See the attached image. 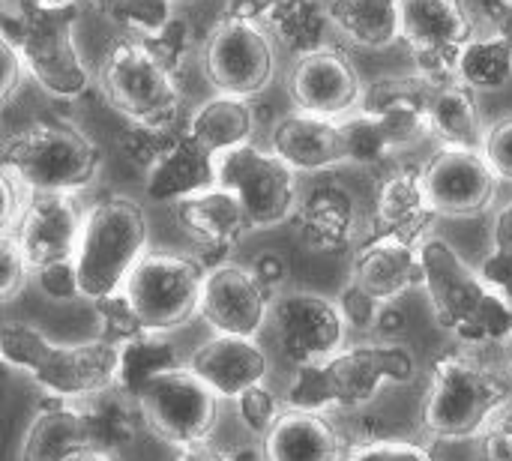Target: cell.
Masks as SVG:
<instances>
[{"label": "cell", "instance_id": "d4e9b609", "mask_svg": "<svg viewBox=\"0 0 512 461\" xmlns=\"http://www.w3.org/2000/svg\"><path fill=\"white\" fill-rule=\"evenodd\" d=\"M267 461H345L339 429L318 411H282L264 435Z\"/></svg>", "mask_w": 512, "mask_h": 461}, {"label": "cell", "instance_id": "4fadbf2b", "mask_svg": "<svg viewBox=\"0 0 512 461\" xmlns=\"http://www.w3.org/2000/svg\"><path fill=\"white\" fill-rule=\"evenodd\" d=\"M474 33L465 0H402L399 42L411 51L417 72L435 84L456 81L459 54Z\"/></svg>", "mask_w": 512, "mask_h": 461}, {"label": "cell", "instance_id": "4316f807", "mask_svg": "<svg viewBox=\"0 0 512 461\" xmlns=\"http://www.w3.org/2000/svg\"><path fill=\"white\" fill-rule=\"evenodd\" d=\"M300 234L312 249L321 252H339L351 243L357 231V207L354 198L336 186V183H321L315 186L300 204Z\"/></svg>", "mask_w": 512, "mask_h": 461}, {"label": "cell", "instance_id": "484cf974", "mask_svg": "<svg viewBox=\"0 0 512 461\" xmlns=\"http://www.w3.org/2000/svg\"><path fill=\"white\" fill-rule=\"evenodd\" d=\"M213 174H216V156L183 132L174 135L165 153L147 168V195L153 201L174 204L186 195L210 189Z\"/></svg>", "mask_w": 512, "mask_h": 461}, {"label": "cell", "instance_id": "6da1fadb", "mask_svg": "<svg viewBox=\"0 0 512 461\" xmlns=\"http://www.w3.org/2000/svg\"><path fill=\"white\" fill-rule=\"evenodd\" d=\"M510 408L512 369L471 348L435 363L423 426L438 441H468L489 432Z\"/></svg>", "mask_w": 512, "mask_h": 461}, {"label": "cell", "instance_id": "ee69618b", "mask_svg": "<svg viewBox=\"0 0 512 461\" xmlns=\"http://www.w3.org/2000/svg\"><path fill=\"white\" fill-rule=\"evenodd\" d=\"M36 282H39L42 294H48L57 303H66V300L81 297V291H78V273H75V261L72 258L54 261V264H45V267H36Z\"/></svg>", "mask_w": 512, "mask_h": 461}, {"label": "cell", "instance_id": "52a82bcc", "mask_svg": "<svg viewBox=\"0 0 512 461\" xmlns=\"http://www.w3.org/2000/svg\"><path fill=\"white\" fill-rule=\"evenodd\" d=\"M72 27V6L45 9L27 0L6 33L36 84L57 99H75L90 87V72L78 54Z\"/></svg>", "mask_w": 512, "mask_h": 461}, {"label": "cell", "instance_id": "8d00e7d4", "mask_svg": "<svg viewBox=\"0 0 512 461\" xmlns=\"http://www.w3.org/2000/svg\"><path fill=\"white\" fill-rule=\"evenodd\" d=\"M342 132V147H345V162L354 165H378L381 159H387L393 153L387 132L381 126V120L369 111L351 114L339 123Z\"/></svg>", "mask_w": 512, "mask_h": 461}, {"label": "cell", "instance_id": "f546056e", "mask_svg": "<svg viewBox=\"0 0 512 461\" xmlns=\"http://www.w3.org/2000/svg\"><path fill=\"white\" fill-rule=\"evenodd\" d=\"M90 447L81 408L51 405L42 408L21 444V461H66Z\"/></svg>", "mask_w": 512, "mask_h": 461}, {"label": "cell", "instance_id": "83f0119b", "mask_svg": "<svg viewBox=\"0 0 512 461\" xmlns=\"http://www.w3.org/2000/svg\"><path fill=\"white\" fill-rule=\"evenodd\" d=\"M426 117H429V135H435L441 141V147L480 150L486 126H483L477 96L468 84H462V81L435 84V90L429 96Z\"/></svg>", "mask_w": 512, "mask_h": 461}, {"label": "cell", "instance_id": "f907efd6", "mask_svg": "<svg viewBox=\"0 0 512 461\" xmlns=\"http://www.w3.org/2000/svg\"><path fill=\"white\" fill-rule=\"evenodd\" d=\"M276 0H231L228 3V18H240V21H252V24H264L270 6Z\"/></svg>", "mask_w": 512, "mask_h": 461}, {"label": "cell", "instance_id": "e575fe53", "mask_svg": "<svg viewBox=\"0 0 512 461\" xmlns=\"http://www.w3.org/2000/svg\"><path fill=\"white\" fill-rule=\"evenodd\" d=\"M327 9L315 0H276L264 18V24L294 51L306 54L324 45L327 30Z\"/></svg>", "mask_w": 512, "mask_h": 461}, {"label": "cell", "instance_id": "ffe728a7", "mask_svg": "<svg viewBox=\"0 0 512 461\" xmlns=\"http://www.w3.org/2000/svg\"><path fill=\"white\" fill-rule=\"evenodd\" d=\"M435 216L438 213L423 186V171L414 165H402L390 171L378 186L372 234H387L420 246L429 237Z\"/></svg>", "mask_w": 512, "mask_h": 461}, {"label": "cell", "instance_id": "44dd1931", "mask_svg": "<svg viewBox=\"0 0 512 461\" xmlns=\"http://www.w3.org/2000/svg\"><path fill=\"white\" fill-rule=\"evenodd\" d=\"M378 303H393L411 288H423L420 246L399 237L372 234L354 255V279Z\"/></svg>", "mask_w": 512, "mask_h": 461}, {"label": "cell", "instance_id": "f6af8a7d", "mask_svg": "<svg viewBox=\"0 0 512 461\" xmlns=\"http://www.w3.org/2000/svg\"><path fill=\"white\" fill-rule=\"evenodd\" d=\"M336 306H339V312L345 318V327H354V330H372L375 318H378V309H381V303L372 294H366L357 282L342 288Z\"/></svg>", "mask_w": 512, "mask_h": 461}, {"label": "cell", "instance_id": "4dcf8cb0", "mask_svg": "<svg viewBox=\"0 0 512 461\" xmlns=\"http://www.w3.org/2000/svg\"><path fill=\"white\" fill-rule=\"evenodd\" d=\"M252 129H255V114H252L249 102L240 99V96L219 93V96L207 99L192 114L186 135L192 141H198L207 153L219 156V153H225L231 147L249 144Z\"/></svg>", "mask_w": 512, "mask_h": 461}, {"label": "cell", "instance_id": "db71d44e", "mask_svg": "<svg viewBox=\"0 0 512 461\" xmlns=\"http://www.w3.org/2000/svg\"><path fill=\"white\" fill-rule=\"evenodd\" d=\"M177 461H231V453H222V450H213V447H201V444H195V447H186Z\"/></svg>", "mask_w": 512, "mask_h": 461}, {"label": "cell", "instance_id": "7dc6e473", "mask_svg": "<svg viewBox=\"0 0 512 461\" xmlns=\"http://www.w3.org/2000/svg\"><path fill=\"white\" fill-rule=\"evenodd\" d=\"M21 54L18 48L12 45V39L6 33H0V108L18 93V84H21Z\"/></svg>", "mask_w": 512, "mask_h": 461}, {"label": "cell", "instance_id": "6f0895ef", "mask_svg": "<svg viewBox=\"0 0 512 461\" xmlns=\"http://www.w3.org/2000/svg\"><path fill=\"white\" fill-rule=\"evenodd\" d=\"M231 461H267L264 453H255V450H237L231 453Z\"/></svg>", "mask_w": 512, "mask_h": 461}, {"label": "cell", "instance_id": "7402d4cb", "mask_svg": "<svg viewBox=\"0 0 512 461\" xmlns=\"http://www.w3.org/2000/svg\"><path fill=\"white\" fill-rule=\"evenodd\" d=\"M189 369L219 399H237L243 390L267 378L270 363H267V354L255 345V339L216 333L192 354Z\"/></svg>", "mask_w": 512, "mask_h": 461}, {"label": "cell", "instance_id": "9a60e30c", "mask_svg": "<svg viewBox=\"0 0 512 461\" xmlns=\"http://www.w3.org/2000/svg\"><path fill=\"white\" fill-rule=\"evenodd\" d=\"M423 186L438 216H477L498 195L495 171L468 147H441L423 168Z\"/></svg>", "mask_w": 512, "mask_h": 461}, {"label": "cell", "instance_id": "c3c4849f", "mask_svg": "<svg viewBox=\"0 0 512 461\" xmlns=\"http://www.w3.org/2000/svg\"><path fill=\"white\" fill-rule=\"evenodd\" d=\"M249 270L255 273V279L261 282V288H264L267 294H273V291L285 282V276H288V264H285V258L276 255V252H264Z\"/></svg>", "mask_w": 512, "mask_h": 461}, {"label": "cell", "instance_id": "d590c367", "mask_svg": "<svg viewBox=\"0 0 512 461\" xmlns=\"http://www.w3.org/2000/svg\"><path fill=\"white\" fill-rule=\"evenodd\" d=\"M102 15L120 30L147 42L165 30L171 21V0H96Z\"/></svg>", "mask_w": 512, "mask_h": 461}, {"label": "cell", "instance_id": "7bdbcfd3", "mask_svg": "<svg viewBox=\"0 0 512 461\" xmlns=\"http://www.w3.org/2000/svg\"><path fill=\"white\" fill-rule=\"evenodd\" d=\"M483 159L489 162V168L495 171L498 180L512 183V117H504L498 123H492L483 135L480 144Z\"/></svg>", "mask_w": 512, "mask_h": 461}, {"label": "cell", "instance_id": "603a6c76", "mask_svg": "<svg viewBox=\"0 0 512 461\" xmlns=\"http://www.w3.org/2000/svg\"><path fill=\"white\" fill-rule=\"evenodd\" d=\"M174 216L195 246L216 255L231 252L252 231L243 204L222 186H210L174 201Z\"/></svg>", "mask_w": 512, "mask_h": 461}, {"label": "cell", "instance_id": "f35d334b", "mask_svg": "<svg viewBox=\"0 0 512 461\" xmlns=\"http://www.w3.org/2000/svg\"><path fill=\"white\" fill-rule=\"evenodd\" d=\"M237 411H240L243 426H246L252 435L264 438V435L270 432V426L279 420L282 405H279V399H276V396L264 387V381H261V384H255V387H249V390H243V393L237 396Z\"/></svg>", "mask_w": 512, "mask_h": 461}, {"label": "cell", "instance_id": "680465c9", "mask_svg": "<svg viewBox=\"0 0 512 461\" xmlns=\"http://www.w3.org/2000/svg\"><path fill=\"white\" fill-rule=\"evenodd\" d=\"M36 6H45V9H66V6H72L75 0H33Z\"/></svg>", "mask_w": 512, "mask_h": 461}, {"label": "cell", "instance_id": "7c38bea8", "mask_svg": "<svg viewBox=\"0 0 512 461\" xmlns=\"http://www.w3.org/2000/svg\"><path fill=\"white\" fill-rule=\"evenodd\" d=\"M204 78L225 96H258L276 75V51L261 24L225 18L219 21L201 51Z\"/></svg>", "mask_w": 512, "mask_h": 461}, {"label": "cell", "instance_id": "8992f818", "mask_svg": "<svg viewBox=\"0 0 512 461\" xmlns=\"http://www.w3.org/2000/svg\"><path fill=\"white\" fill-rule=\"evenodd\" d=\"M147 249L144 210L126 198L111 195L99 201L81 225L75 249L78 291L84 300H99L123 288L132 264Z\"/></svg>", "mask_w": 512, "mask_h": 461}, {"label": "cell", "instance_id": "f5cc1de1", "mask_svg": "<svg viewBox=\"0 0 512 461\" xmlns=\"http://www.w3.org/2000/svg\"><path fill=\"white\" fill-rule=\"evenodd\" d=\"M486 6L492 9V21H495V33L510 45L512 51V0H486Z\"/></svg>", "mask_w": 512, "mask_h": 461}, {"label": "cell", "instance_id": "9c48e42d", "mask_svg": "<svg viewBox=\"0 0 512 461\" xmlns=\"http://www.w3.org/2000/svg\"><path fill=\"white\" fill-rule=\"evenodd\" d=\"M204 285L201 261L189 255H141L126 282L123 294L129 297L141 327L147 333H168L186 324L198 312Z\"/></svg>", "mask_w": 512, "mask_h": 461}, {"label": "cell", "instance_id": "ba28073f", "mask_svg": "<svg viewBox=\"0 0 512 461\" xmlns=\"http://www.w3.org/2000/svg\"><path fill=\"white\" fill-rule=\"evenodd\" d=\"M99 87L111 108L138 126H168L180 108L174 72L144 42L111 45L99 66Z\"/></svg>", "mask_w": 512, "mask_h": 461}, {"label": "cell", "instance_id": "ab89813d", "mask_svg": "<svg viewBox=\"0 0 512 461\" xmlns=\"http://www.w3.org/2000/svg\"><path fill=\"white\" fill-rule=\"evenodd\" d=\"M345 461H435V456L423 444H414V441L372 438V441H363V444L351 447Z\"/></svg>", "mask_w": 512, "mask_h": 461}, {"label": "cell", "instance_id": "d6986e66", "mask_svg": "<svg viewBox=\"0 0 512 461\" xmlns=\"http://www.w3.org/2000/svg\"><path fill=\"white\" fill-rule=\"evenodd\" d=\"M435 90V81L417 75L405 78H378L366 93H363V111L375 114L387 132V141L396 150H408L417 141L429 135V96Z\"/></svg>", "mask_w": 512, "mask_h": 461}, {"label": "cell", "instance_id": "7a4b0ae2", "mask_svg": "<svg viewBox=\"0 0 512 461\" xmlns=\"http://www.w3.org/2000/svg\"><path fill=\"white\" fill-rule=\"evenodd\" d=\"M423 291L435 321L468 348H492L512 339V306H507L483 276L441 237L420 243Z\"/></svg>", "mask_w": 512, "mask_h": 461}, {"label": "cell", "instance_id": "2e32d148", "mask_svg": "<svg viewBox=\"0 0 512 461\" xmlns=\"http://www.w3.org/2000/svg\"><path fill=\"white\" fill-rule=\"evenodd\" d=\"M288 93L300 111L336 120L360 105L363 78L348 54L321 45L300 54L288 78Z\"/></svg>", "mask_w": 512, "mask_h": 461}, {"label": "cell", "instance_id": "ac0fdd59", "mask_svg": "<svg viewBox=\"0 0 512 461\" xmlns=\"http://www.w3.org/2000/svg\"><path fill=\"white\" fill-rule=\"evenodd\" d=\"M81 210L66 192H33L27 213L21 219L18 246L24 252V261L30 270L66 261L78 249L81 237Z\"/></svg>", "mask_w": 512, "mask_h": 461}, {"label": "cell", "instance_id": "11a10c76", "mask_svg": "<svg viewBox=\"0 0 512 461\" xmlns=\"http://www.w3.org/2000/svg\"><path fill=\"white\" fill-rule=\"evenodd\" d=\"M495 429L501 432V438H504V447H507V453H510V459H512V408L495 423Z\"/></svg>", "mask_w": 512, "mask_h": 461}, {"label": "cell", "instance_id": "8fae6325", "mask_svg": "<svg viewBox=\"0 0 512 461\" xmlns=\"http://www.w3.org/2000/svg\"><path fill=\"white\" fill-rule=\"evenodd\" d=\"M216 393L192 372V369H168L156 375L138 393V414L144 426L171 447H195L204 444L216 429Z\"/></svg>", "mask_w": 512, "mask_h": 461}, {"label": "cell", "instance_id": "1f68e13d", "mask_svg": "<svg viewBox=\"0 0 512 461\" xmlns=\"http://www.w3.org/2000/svg\"><path fill=\"white\" fill-rule=\"evenodd\" d=\"M180 357L171 342L162 339V333H141L123 345H117V375L114 390H120L129 399H138V393L162 372L177 369Z\"/></svg>", "mask_w": 512, "mask_h": 461}, {"label": "cell", "instance_id": "74e56055", "mask_svg": "<svg viewBox=\"0 0 512 461\" xmlns=\"http://www.w3.org/2000/svg\"><path fill=\"white\" fill-rule=\"evenodd\" d=\"M93 303H96V315H99V321H102V336H99V339H105V342H111V345H123V342H129V339L147 333V330L141 327V321H138V315H135V309H132V303H129L126 294L114 291V294L99 297V300H93Z\"/></svg>", "mask_w": 512, "mask_h": 461}, {"label": "cell", "instance_id": "30bf717a", "mask_svg": "<svg viewBox=\"0 0 512 461\" xmlns=\"http://www.w3.org/2000/svg\"><path fill=\"white\" fill-rule=\"evenodd\" d=\"M294 168L276 153H264L252 144L231 147L216 156L213 186L228 189L246 210L252 231L276 228L297 213Z\"/></svg>", "mask_w": 512, "mask_h": 461}, {"label": "cell", "instance_id": "9f6ffc18", "mask_svg": "<svg viewBox=\"0 0 512 461\" xmlns=\"http://www.w3.org/2000/svg\"><path fill=\"white\" fill-rule=\"evenodd\" d=\"M66 461H114L108 453H102V450H93V447H87V450H81V453H75V456H69Z\"/></svg>", "mask_w": 512, "mask_h": 461}, {"label": "cell", "instance_id": "277c9868", "mask_svg": "<svg viewBox=\"0 0 512 461\" xmlns=\"http://www.w3.org/2000/svg\"><path fill=\"white\" fill-rule=\"evenodd\" d=\"M0 360L27 372L45 393L60 402L93 399L111 390L117 375V345L105 339L57 345L21 321L0 324Z\"/></svg>", "mask_w": 512, "mask_h": 461}, {"label": "cell", "instance_id": "b9f144b4", "mask_svg": "<svg viewBox=\"0 0 512 461\" xmlns=\"http://www.w3.org/2000/svg\"><path fill=\"white\" fill-rule=\"evenodd\" d=\"M30 264L24 261V252L15 237L0 234V303L15 300L27 288Z\"/></svg>", "mask_w": 512, "mask_h": 461}, {"label": "cell", "instance_id": "d6a6232c", "mask_svg": "<svg viewBox=\"0 0 512 461\" xmlns=\"http://www.w3.org/2000/svg\"><path fill=\"white\" fill-rule=\"evenodd\" d=\"M84 411V423H87V438L93 450L111 453L114 447H123L132 441L135 435V423H138V402L123 396L120 390H105L99 396L90 399V408Z\"/></svg>", "mask_w": 512, "mask_h": 461}, {"label": "cell", "instance_id": "5bb4252c", "mask_svg": "<svg viewBox=\"0 0 512 461\" xmlns=\"http://www.w3.org/2000/svg\"><path fill=\"white\" fill-rule=\"evenodd\" d=\"M267 321L273 324L282 354L297 366L327 360L345 345L348 327L339 306L312 291L279 294L267 309Z\"/></svg>", "mask_w": 512, "mask_h": 461}, {"label": "cell", "instance_id": "91938a15", "mask_svg": "<svg viewBox=\"0 0 512 461\" xmlns=\"http://www.w3.org/2000/svg\"><path fill=\"white\" fill-rule=\"evenodd\" d=\"M510 360H512V339H510Z\"/></svg>", "mask_w": 512, "mask_h": 461}, {"label": "cell", "instance_id": "816d5d0a", "mask_svg": "<svg viewBox=\"0 0 512 461\" xmlns=\"http://www.w3.org/2000/svg\"><path fill=\"white\" fill-rule=\"evenodd\" d=\"M492 249L512 252V201L498 210V216L492 222Z\"/></svg>", "mask_w": 512, "mask_h": 461}, {"label": "cell", "instance_id": "5b68a950", "mask_svg": "<svg viewBox=\"0 0 512 461\" xmlns=\"http://www.w3.org/2000/svg\"><path fill=\"white\" fill-rule=\"evenodd\" d=\"M0 168L33 192H78L102 168V150L72 123H33L0 150Z\"/></svg>", "mask_w": 512, "mask_h": 461}, {"label": "cell", "instance_id": "836d02e7", "mask_svg": "<svg viewBox=\"0 0 512 461\" xmlns=\"http://www.w3.org/2000/svg\"><path fill=\"white\" fill-rule=\"evenodd\" d=\"M512 78V51L510 45L498 36H471V42L462 48L456 63V81L477 90H501Z\"/></svg>", "mask_w": 512, "mask_h": 461}, {"label": "cell", "instance_id": "681fc988", "mask_svg": "<svg viewBox=\"0 0 512 461\" xmlns=\"http://www.w3.org/2000/svg\"><path fill=\"white\" fill-rule=\"evenodd\" d=\"M18 213V192H15V177L0 168V234L12 225Z\"/></svg>", "mask_w": 512, "mask_h": 461}, {"label": "cell", "instance_id": "e0dca14e", "mask_svg": "<svg viewBox=\"0 0 512 461\" xmlns=\"http://www.w3.org/2000/svg\"><path fill=\"white\" fill-rule=\"evenodd\" d=\"M267 309L270 294L249 267L219 264L204 273L198 312L216 333L255 339L267 324Z\"/></svg>", "mask_w": 512, "mask_h": 461}, {"label": "cell", "instance_id": "bcb514c9", "mask_svg": "<svg viewBox=\"0 0 512 461\" xmlns=\"http://www.w3.org/2000/svg\"><path fill=\"white\" fill-rule=\"evenodd\" d=\"M477 273L507 306H512V252H495L492 249Z\"/></svg>", "mask_w": 512, "mask_h": 461}, {"label": "cell", "instance_id": "cb8c5ba5", "mask_svg": "<svg viewBox=\"0 0 512 461\" xmlns=\"http://www.w3.org/2000/svg\"><path fill=\"white\" fill-rule=\"evenodd\" d=\"M273 153L294 171H324L345 162L339 123L330 117L294 111L273 126Z\"/></svg>", "mask_w": 512, "mask_h": 461}, {"label": "cell", "instance_id": "60d3db41", "mask_svg": "<svg viewBox=\"0 0 512 461\" xmlns=\"http://www.w3.org/2000/svg\"><path fill=\"white\" fill-rule=\"evenodd\" d=\"M174 135L177 132H168V126H138L135 123L129 138H123V150L135 165H141L147 171L165 153V147L174 141Z\"/></svg>", "mask_w": 512, "mask_h": 461}, {"label": "cell", "instance_id": "f1b7e54d", "mask_svg": "<svg viewBox=\"0 0 512 461\" xmlns=\"http://www.w3.org/2000/svg\"><path fill=\"white\" fill-rule=\"evenodd\" d=\"M327 18L360 48H390L399 42L402 0H327Z\"/></svg>", "mask_w": 512, "mask_h": 461}, {"label": "cell", "instance_id": "3957f363", "mask_svg": "<svg viewBox=\"0 0 512 461\" xmlns=\"http://www.w3.org/2000/svg\"><path fill=\"white\" fill-rule=\"evenodd\" d=\"M417 375V363L402 345H354L339 348L327 360L306 363L297 369L285 405L294 411H318L330 408L354 411L369 405L384 384H411Z\"/></svg>", "mask_w": 512, "mask_h": 461}]
</instances>
